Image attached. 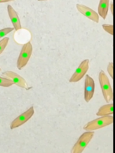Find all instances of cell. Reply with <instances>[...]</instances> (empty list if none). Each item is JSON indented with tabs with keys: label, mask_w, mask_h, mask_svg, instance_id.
Instances as JSON below:
<instances>
[{
	"label": "cell",
	"mask_w": 115,
	"mask_h": 153,
	"mask_svg": "<svg viewBox=\"0 0 115 153\" xmlns=\"http://www.w3.org/2000/svg\"><path fill=\"white\" fill-rule=\"evenodd\" d=\"M76 8L77 10L83 16L88 18L89 19L91 20L92 21L98 23L99 20V17L98 14L92 8L83 5V4H76Z\"/></svg>",
	"instance_id": "8"
},
{
	"label": "cell",
	"mask_w": 115,
	"mask_h": 153,
	"mask_svg": "<svg viewBox=\"0 0 115 153\" xmlns=\"http://www.w3.org/2000/svg\"><path fill=\"white\" fill-rule=\"evenodd\" d=\"M110 5V0H99L98 7V14L103 19H105Z\"/></svg>",
	"instance_id": "11"
},
{
	"label": "cell",
	"mask_w": 115,
	"mask_h": 153,
	"mask_svg": "<svg viewBox=\"0 0 115 153\" xmlns=\"http://www.w3.org/2000/svg\"><path fill=\"white\" fill-rule=\"evenodd\" d=\"M13 82L9 78L0 76V86L8 87L13 85Z\"/></svg>",
	"instance_id": "13"
},
{
	"label": "cell",
	"mask_w": 115,
	"mask_h": 153,
	"mask_svg": "<svg viewBox=\"0 0 115 153\" xmlns=\"http://www.w3.org/2000/svg\"><path fill=\"white\" fill-rule=\"evenodd\" d=\"M94 135V131H87L83 133L78 138L71 149V153H81Z\"/></svg>",
	"instance_id": "4"
},
{
	"label": "cell",
	"mask_w": 115,
	"mask_h": 153,
	"mask_svg": "<svg viewBox=\"0 0 115 153\" xmlns=\"http://www.w3.org/2000/svg\"><path fill=\"white\" fill-rule=\"evenodd\" d=\"M0 70H1V68H0Z\"/></svg>",
	"instance_id": "21"
},
{
	"label": "cell",
	"mask_w": 115,
	"mask_h": 153,
	"mask_svg": "<svg viewBox=\"0 0 115 153\" xmlns=\"http://www.w3.org/2000/svg\"><path fill=\"white\" fill-rule=\"evenodd\" d=\"M2 75L8 77L13 82L14 84L18 85L20 87L25 88L26 90H29L30 88L26 80L17 73L10 71H7L4 72L2 73Z\"/></svg>",
	"instance_id": "7"
},
{
	"label": "cell",
	"mask_w": 115,
	"mask_h": 153,
	"mask_svg": "<svg viewBox=\"0 0 115 153\" xmlns=\"http://www.w3.org/2000/svg\"><path fill=\"white\" fill-rule=\"evenodd\" d=\"M7 11L8 14V16L11 20V22L13 24V27L16 31H17L22 29V25L20 23V20L19 17L16 11V10L13 8V7L10 5H7Z\"/></svg>",
	"instance_id": "10"
},
{
	"label": "cell",
	"mask_w": 115,
	"mask_h": 153,
	"mask_svg": "<svg viewBox=\"0 0 115 153\" xmlns=\"http://www.w3.org/2000/svg\"><path fill=\"white\" fill-rule=\"evenodd\" d=\"M89 59H85L83 60L69 78V81L70 82H75L80 81L87 72L89 69Z\"/></svg>",
	"instance_id": "6"
},
{
	"label": "cell",
	"mask_w": 115,
	"mask_h": 153,
	"mask_svg": "<svg viewBox=\"0 0 115 153\" xmlns=\"http://www.w3.org/2000/svg\"><path fill=\"white\" fill-rule=\"evenodd\" d=\"M113 122V117L111 115H105L99 117L95 120L87 123L83 127L86 131H93L108 125Z\"/></svg>",
	"instance_id": "2"
},
{
	"label": "cell",
	"mask_w": 115,
	"mask_h": 153,
	"mask_svg": "<svg viewBox=\"0 0 115 153\" xmlns=\"http://www.w3.org/2000/svg\"><path fill=\"white\" fill-rule=\"evenodd\" d=\"M32 45L29 41L22 46L17 60V68L18 69H22L27 65L32 55Z\"/></svg>",
	"instance_id": "3"
},
{
	"label": "cell",
	"mask_w": 115,
	"mask_h": 153,
	"mask_svg": "<svg viewBox=\"0 0 115 153\" xmlns=\"http://www.w3.org/2000/svg\"><path fill=\"white\" fill-rule=\"evenodd\" d=\"M95 91V82L89 75H86L84 80V97L86 102H89L92 98Z\"/></svg>",
	"instance_id": "9"
},
{
	"label": "cell",
	"mask_w": 115,
	"mask_h": 153,
	"mask_svg": "<svg viewBox=\"0 0 115 153\" xmlns=\"http://www.w3.org/2000/svg\"><path fill=\"white\" fill-rule=\"evenodd\" d=\"M113 103H108L107 105L102 106L96 112L97 116H105V115H110L113 114Z\"/></svg>",
	"instance_id": "12"
},
{
	"label": "cell",
	"mask_w": 115,
	"mask_h": 153,
	"mask_svg": "<svg viewBox=\"0 0 115 153\" xmlns=\"http://www.w3.org/2000/svg\"><path fill=\"white\" fill-rule=\"evenodd\" d=\"M8 42H9V38L8 37H5L2 38L1 40H0V54L5 50Z\"/></svg>",
	"instance_id": "14"
},
{
	"label": "cell",
	"mask_w": 115,
	"mask_h": 153,
	"mask_svg": "<svg viewBox=\"0 0 115 153\" xmlns=\"http://www.w3.org/2000/svg\"><path fill=\"white\" fill-rule=\"evenodd\" d=\"M103 29L110 34L111 35H113V25H108V24H103L102 25Z\"/></svg>",
	"instance_id": "16"
},
{
	"label": "cell",
	"mask_w": 115,
	"mask_h": 153,
	"mask_svg": "<svg viewBox=\"0 0 115 153\" xmlns=\"http://www.w3.org/2000/svg\"><path fill=\"white\" fill-rule=\"evenodd\" d=\"M110 11H111V14H113V2L110 3Z\"/></svg>",
	"instance_id": "18"
},
{
	"label": "cell",
	"mask_w": 115,
	"mask_h": 153,
	"mask_svg": "<svg viewBox=\"0 0 115 153\" xmlns=\"http://www.w3.org/2000/svg\"><path fill=\"white\" fill-rule=\"evenodd\" d=\"M107 72L110 75L111 78H113V62H109L107 66Z\"/></svg>",
	"instance_id": "17"
},
{
	"label": "cell",
	"mask_w": 115,
	"mask_h": 153,
	"mask_svg": "<svg viewBox=\"0 0 115 153\" xmlns=\"http://www.w3.org/2000/svg\"><path fill=\"white\" fill-rule=\"evenodd\" d=\"M14 0H0V3H4V2H7L10 1H12Z\"/></svg>",
	"instance_id": "19"
},
{
	"label": "cell",
	"mask_w": 115,
	"mask_h": 153,
	"mask_svg": "<svg viewBox=\"0 0 115 153\" xmlns=\"http://www.w3.org/2000/svg\"><path fill=\"white\" fill-rule=\"evenodd\" d=\"M99 81L104 98L107 103H110L113 100V90L108 76L102 70L99 74Z\"/></svg>",
	"instance_id": "1"
},
{
	"label": "cell",
	"mask_w": 115,
	"mask_h": 153,
	"mask_svg": "<svg viewBox=\"0 0 115 153\" xmlns=\"http://www.w3.org/2000/svg\"><path fill=\"white\" fill-rule=\"evenodd\" d=\"M14 29L13 27H5L0 30V38L4 37L7 34L13 31Z\"/></svg>",
	"instance_id": "15"
},
{
	"label": "cell",
	"mask_w": 115,
	"mask_h": 153,
	"mask_svg": "<svg viewBox=\"0 0 115 153\" xmlns=\"http://www.w3.org/2000/svg\"><path fill=\"white\" fill-rule=\"evenodd\" d=\"M38 1H46V0H38Z\"/></svg>",
	"instance_id": "20"
},
{
	"label": "cell",
	"mask_w": 115,
	"mask_h": 153,
	"mask_svg": "<svg viewBox=\"0 0 115 153\" xmlns=\"http://www.w3.org/2000/svg\"><path fill=\"white\" fill-rule=\"evenodd\" d=\"M34 114V108L33 106H31L28 109H27L25 112H23L22 114L19 115L17 117H16L11 122L10 126V129L13 130L23 125L32 117Z\"/></svg>",
	"instance_id": "5"
}]
</instances>
